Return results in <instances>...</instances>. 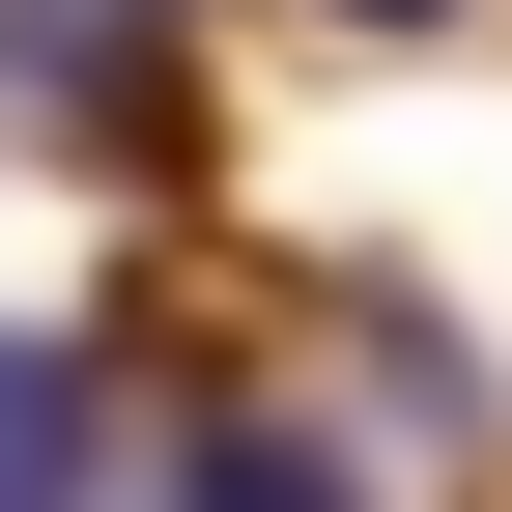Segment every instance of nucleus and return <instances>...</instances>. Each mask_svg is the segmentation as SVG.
<instances>
[{
    "label": "nucleus",
    "mask_w": 512,
    "mask_h": 512,
    "mask_svg": "<svg viewBox=\"0 0 512 512\" xmlns=\"http://www.w3.org/2000/svg\"><path fill=\"white\" fill-rule=\"evenodd\" d=\"M0 512H86V370L0 342Z\"/></svg>",
    "instance_id": "obj_1"
},
{
    "label": "nucleus",
    "mask_w": 512,
    "mask_h": 512,
    "mask_svg": "<svg viewBox=\"0 0 512 512\" xmlns=\"http://www.w3.org/2000/svg\"><path fill=\"white\" fill-rule=\"evenodd\" d=\"M171 512H370V484L313 456V427H200V456H171Z\"/></svg>",
    "instance_id": "obj_2"
},
{
    "label": "nucleus",
    "mask_w": 512,
    "mask_h": 512,
    "mask_svg": "<svg viewBox=\"0 0 512 512\" xmlns=\"http://www.w3.org/2000/svg\"><path fill=\"white\" fill-rule=\"evenodd\" d=\"M342 29H427V0H342Z\"/></svg>",
    "instance_id": "obj_3"
}]
</instances>
